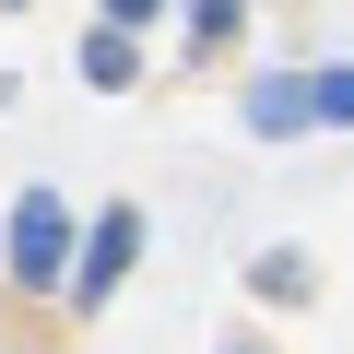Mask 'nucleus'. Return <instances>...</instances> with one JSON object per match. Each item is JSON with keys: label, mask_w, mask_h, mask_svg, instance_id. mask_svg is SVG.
I'll return each mask as SVG.
<instances>
[{"label": "nucleus", "mask_w": 354, "mask_h": 354, "mask_svg": "<svg viewBox=\"0 0 354 354\" xmlns=\"http://www.w3.org/2000/svg\"><path fill=\"white\" fill-rule=\"evenodd\" d=\"M236 24H248V0H189V48H201V59L236 48Z\"/></svg>", "instance_id": "423d86ee"}, {"label": "nucleus", "mask_w": 354, "mask_h": 354, "mask_svg": "<svg viewBox=\"0 0 354 354\" xmlns=\"http://www.w3.org/2000/svg\"><path fill=\"white\" fill-rule=\"evenodd\" d=\"M83 83H95V95H130V83H142V48H130V24H95V36H83Z\"/></svg>", "instance_id": "7ed1b4c3"}, {"label": "nucleus", "mask_w": 354, "mask_h": 354, "mask_svg": "<svg viewBox=\"0 0 354 354\" xmlns=\"http://www.w3.org/2000/svg\"><path fill=\"white\" fill-rule=\"evenodd\" d=\"M0 260H12V283H59V272H71V213H59V189H24V201H12Z\"/></svg>", "instance_id": "f257e3e1"}, {"label": "nucleus", "mask_w": 354, "mask_h": 354, "mask_svg": "<svg viewBox=\"0 0 354 354\" xmlns=\"http://www.w3.org/2000/svg\"><path fill=\"white\" fill-rule=\"evenodd\" d=\"M165 12V0H106V24H153Z\"/></svg>", "instance_id": "6e6552de"}, {"label": "nucleus", "mask_w": 354, "mask_h": 354, "mask_svg": "<svg viewBox=\"0 0 354 354\" xmlns=\"http://www.w3.org/2000/svg\"><path fill=\"white\" fill-rule=\"evenodd\" d=\"M307 118H319V106H307V83H295V71L248 95V130H260V142H283V130H307Z\"/></svg>", "instance_id": "20e7f679"}, {"label": "nucleus", "mask_w": 354, "mask_h": 354, "mask_svg": "<svg viewBox=\"0 0 354 354\" xmlns=\"http://www.w3.org/2000/svg\"><path fill=\"white\" fill-rule=\"evenodd\" d=\"M248 295H260V307H307V260H295V248H260V260H248Z\"/></svg>", "instance_id": "39448f33"}, {"label": "nucleus", "mask_w": 354, "mask_h": 354, "mask_svg": "<svg viewBox=\"0 0 354 354\" xmlns=\"http://www.w3.org/2000/svg\"><path fill=\"white\" fill-rule=\"evenodd\" d=\"M0 12H24V0H0Z\"/></svg>", "instance_id": "1a4fd4ad"}, {"label": "nucleus", "mask_w": 354, "mask_h": 354, "mask_svg": "<svg viewBox=\"0 0 354 354\" xmlns=\"http://www.w3.org/2000/svg\"><path fill=\"white\" fill-rule=\"evenodd\" d=\"M307 106H319V118H342V130H354V71H319V83H307Z\"/></svg>", "instance_id": "0eeeda50"}, {"label": "nucleus", "mask_w": 354, "mask_h": 354, "mask_svg": "<svg viewBox=\"0 0 354 354\" xmlns=\"http://www.w3.org/2000/svg\"><path fill=\"white\" fill-rule=\"evenodd\" d=\"M130 260H142V213H130V201H106V213H95V236L71 248V295H83V307H106V295L130 283Z\"/></svg>", "instance_id": "f03ea898"}]
</instances>
